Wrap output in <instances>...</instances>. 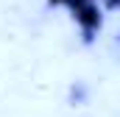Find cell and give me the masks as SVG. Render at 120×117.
<instances>
[{"mask_svg":"<svg viewBox=\"0 0 120 117\" xmlns=\"http://www.w3.org/2000/svg\"><path fill=\"white\" fill-rule=\"evenodd\" d=\"M73 20L78 22V28H81V33H84V39L90 42L92 36L101 31V25H103V8L98 6V0H87L84 6L73 8Z\"/></svg>","mask_w":120,"mask_h":117,"instance_id":"obj_1","label":"cell"},{"mask_svg":"<svg viewBox=\"0 0 120 117\" xmlns=\"http://www.w3.org/2000/svg\"><path fill=\"white\" fill-rule=\"evenodd\" d=\"M50 6H67V0H48Z\"/></svg>","mask_w":120,"mask_h":117,"instance_id":"obj_2","label":"cell"}]
</instances>
